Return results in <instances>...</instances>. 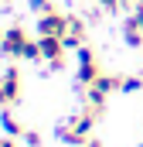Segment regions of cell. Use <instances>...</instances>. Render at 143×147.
<instances>
[{"mask_svg":"<svg viewBox=\"0 0 143 147\" xmlns=\"http://www.w3.org/2000/svg\"><path fill=\"white\" fill-rule=\"evenodd\" d=\"M31 10H34V14H48V10H55V7H51V0H31Z\"/></svg>","mask_w":143,"mask_h":147,"instance_id":"obj_10","label":"cell"},{"mask_svg":"<svg viewBox=\"0 0 143 147\" xmlns=\"http://www.w3.org/2000/svg\"><path fill=\"white\" fill-rule=\"evenodd\" d=\"M68 31V14L61 10H48V14H37V38L51 34V38H65Z\"/></svg>","mask_w":143,"mask_h":147,"instance_id":"obj_5","label":"cell"},{"mask_svg":"<svg viewBox=\"0 0 143 147\" xmlns=\"http://www.w3.org/2000/svg\"><path fill=\"white\" fill-rule=\"evenodd\" d=\"M99 7H102V10H119L123 0H99Z\"/></svg>","mask_w":143,"mask_h":147,"instance_id":"obj_12","label":"cell"},{"mask_svg":"<svg viewBox=\"0 0 143 147\" xmlns=\"http://www.w3.org/2000/svg\"><path fill=\"white\" fill-rule=\"evenodd\" d=\"M0 51L7 58H27V62H41V45L31 41V34L21 28V24H10L3 38H0Z\"/></svg>","mask_w":143,"mask_h":147,"instance_id":"obj_1","label":"cell"},{"mask_svg":"<svg viewBox=\"0 0 143 147\" xmlns=\"http://www.w3.org/2000/svg\"><path fill=\"white\" fill-rule=\"evenodd\" d=\"M123 38H126V45H130V48H140V45H143V28L136 24V17H133V14H130V17H126V24H123Z\"/></svg>","mask_w":143,"mask_h":147,"instance_id":"obj_7","label":"cell"},{"mask_svg":"<svg viewBox=\"0 0 143 147\" xmlns=\"http://www.w3.org/2000/svg\"><path fill=\"white\" fill-rule=\"evenodd\" d=\"M24 144L27 147H41V134H37V130H27V134H24Z\"/></svg>","mask_w":143,"mask_h":147,"instance_id":"obj_11","label":"cell"},{"mask_svg":"<svg viewBox=\"0 0 143 147\" xmlns=\"http://www.w3.org/2000/svg\"><path fill=\"white\" fill-rule=\"evenodd\" d=\"M136 89H143L140 75H123V79H119V92H136Z\"/></svg>","mask_w":143,"mask_h":147,"instance_id":"obj_9","label":"cell"},{"mask_svg":"<svg viewBox=\"0 0 143 147\" xmlns=\"http://www.w3.org/2000/svg\"><path fill=\"white\" fill-rule=\"evenodd\" d=\"M0 127L7 130V137H24V134H27V130L21 127V120H14V113L7 110V106L0 110Z\"/></svg>","mask_w":143,"mask_h":147,"instance_id":"obj_8","label":"cell"},{"mask_svg":"<svg viewBox=\"0 0 143 147\" xmlns=\"http://www.w3.org/2000/svg\"><path fill=\"white\" fill-rule=\"evenodd\" d=\"M65 48H72V51H78L82 45H85V21L82 17H75V14H68V31H65Z\"/></svg>","mask_w":143,"mask_h":147,"instance_id":"obj_6","label":"cell"},{"mask_svg":"<svg viewBox=\"0 0 143 147\" xmlns=\"http://www.w3.org/2000/svg\"><path fill=\"white\" fill-rule=\"evenodd\" d=\"M82 147H102V140H96V137H89V140H85Z\"/></svg>","mask_w":143,"mask_h":147,"instance_id":"obj_14","label":"cell"},{"mask_svg":"<svg viewBox=\"0 0 143 147\" xmlns=\"http://www.w3.org/2000/svg\"><path fill=\"white\" fill-rule=\"evenodd\" d=\"M17 99H21V72H17V65H10L0 75V110L14 106Z\"/></svg>","mask_w":143,"mask_h":147,"instance_id":"obj_4","label":"cell"},{"mask_svg":"<svg viewBox=\"0 0 143 147\" xmlns=\"http://www.w3.org/2000/svg\"><path fill=\"white\" fill-rule=\"evenodd\" d=\"M75 58H78V72H75V79L82 82V86H89V82H96L99 75H102V65H99V58H96V51L92 48H78L75 51Z\"/></svg>","mask_w":143,"mask_h":147,"instance_id":"obj_2","label":"cell"},{"mask_svg":"<svg viewBox=\"0 0 143 147\" xmlns=\"http://www.w3.org/2000/svg\"><path fill=\"white\" fill-rule=\"evenodd\" d=\"M37 45H41V58H44L55 72H58V69H65V51H68V48H65V41H61V38L41 34V38H37Z\"/></svg>","mask_w":143,"mask_h":147,"instance_id":"obj_3","label":"cell"},{"mask_svg":"<svg viewBox=\"0 0 143 147\" xmlns=\"http://www.w3.org/2000/svg\"><path fill=\"white\" fill-rule=\"evenodd\" d=\"M0 147H17V140H14V137H3V140H0Z\"/></svg>","mask_w":143,"mask_h":147,"instance_id":"obj_13","label":"cell"},{"mask_svg":"<svg viewBox=\"0 0 143 147\" xmlns=\"http://www.w3.org/2000/svg\"><path fill=\"white\" fill-rule=\"evenodd\" d=\"M0 3H7V0H0Z\"/></svg>","mask_w":143,"mask_h":147,"instance_id":"obj_15","label":"cell"}]
</instances>
